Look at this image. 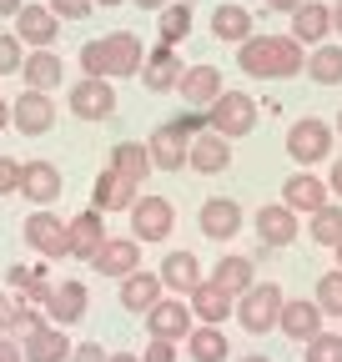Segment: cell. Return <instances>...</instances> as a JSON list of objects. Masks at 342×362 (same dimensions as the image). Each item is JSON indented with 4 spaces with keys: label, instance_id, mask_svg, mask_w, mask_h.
<instances>
[{
    "label": "cell",
    "instance_id": "17",
    "mask_svg": "<svg viewBox=\"0 0 342 362\" xmlns=\"http://www.w3.org/2000/svg\"><path fill=\"white\" fill-rule=\"evenodd\" d=\"M86 307H91V287H86L81 277L56 282V287H51V297H46V317H51L56 327H76L81 317H86Z\"/></svg>",
    "mask_w": 342,
    "mask_h": 362
},
{
    "label": "cell",
    "instance_id": "8",
    "mask_svg": "<svg viewBox=\"0 0 342 362\" xmlns=\"http://www.w3.org/2000/svg\"><path fill=\"white\" fill-rule=\"evenodd\" d=\"M196 327V312H191V302L187 297H177V292H166L151 312H146V332L151 337H171V342H187V332Z\"/></svg>",
    "mask_w": 342,
    "mask_h": 362
},
{
    "label": "cell",
    "instance_id": "54",
    "mask_svg": "<svg viewBox=\"0 0 342 362\" xmlns=\"http://www.w3.org/2000/svg\"><path fill=\"white\" fill-rule=\"evenodd\" d=\"M131 6H141V11H151V16H156V11L166 6V0H131Z\"/></svg>",
    "mask_w": 342,
    "mask_h": 362
},
{
    "label": "cell",
    "instance_id": "12",
    "mask_svg": "<svg viewBox=\"0 0 342 362\" xmlns=\"http://www.w3.org/2000/svg\"><path fill=\"white\" fill-rule=\"evenodd\" d=\"M327 322V312L317 307V297H287L282 302V317H277V332L287 342H312Z\"/></svg>",
    "mask_w": 342,
    "mask_h": 362
},
{
    "label": "cell",
    "instance_id": "40",
    "mask_svg": "<svg viewBox=\"0 0 342 362\" xmlns=\"http://www.w3.org/2000/svg\"><path fill=\"white\" fill-rule=\"evenodd\" d=\"M302 362H342V332H317L312 342H302Z\"/></svg>",
    "mask_w": 342,
    "mask_h": 362
},
{
    "label": "cell",
    "instance_id": "33",
    "mask_svg": "<svg viewBox=\"0 0 342 362\" xmlns=\"http://www.w3.org/2000/svg\"><path fill=\"white\" fill-rule=\"evenodd\" d=\"M252 25H256V21H252V11H247V6H232V0L211 11V35L227 40V45H242L247 35H256Z\"/></svg>",
    "mask_w": 342,
    "mask_h": 362
},
{
    "label": "cell",
    "instance_id": "35",
    "mask_svg": "<svg viewBox=\"0 0 342 362\" xmlns=\"http://www.w3.org/2000/svg\"><path fill=\"white\" fill-rule=\"evenodd\" d=\"M307 76L317 86H342V45H332V40L312 45L307 51Z\"/></svg>",
    "mask_w": 342,
    "mask_h": 362
},
{
    "label": "cell",
    "instance_id": "26",
    "mask_svg": "<svg viewBox=\"0 0 342 362\" xmlns=\"http://www.w3.org/2000/svg\"><path fill=\"white\" fill-rule=\"evenodd\" d=\"M187 302H191V312H196V322H217V327H227L232 317H237V297H232L227 287H217L211 277H206Z\"/></svg>",
    "mask_w": 342,
    "mask_h": 362
},
{
    "label": "cell",
    "instance_id": "50",
    "mask_svg": "<svg viewBox=\"0 0 342 362\" xmlns=\"http://www.w3.org/2000/svg\"><path fill=\"white\" fill-rule=\"evenodd\" d=\"M20 6H25V0H0V21H16Z\"/></svg>",
    "mask_w": 342,
    "mask_h": 362
},
{
    "label": "cell",
    "instance_id": "22",
    "mask_svg": "<svg viewBox=\"0 0 342 362\" xmlns=\"http://www.w3.org/2000/svg\"><path fill=\"white\" fill-rule=\"evenodd\" d=\"M6 282H11V292H16V302L20 307H46V297H51V272H46V257H40V262H30V267H11L6 272Z\"/></svg>",
    "mask_w": 342,
    "mask_h": 362
},
{
    "label": "cell",
    "instance_id": "21",
    "mask_svg": "<svg viewBox=\"0 0 342 362\" xmlns=\"http://www.w3.org/2000/svg\"><path fill=\"white\" fill-rule=\"evenodd\" d=\"M136 197H141V187H136V181H126L121 171H111V166L96 176V187H91V206H96V211H106V216L131 211V206H136Z\"/></svg>",
    "mask_w": 342,
    "mask_h": 362
},
{
    "label": "cell",
    "instance_id": "4",
    "mask_svg": "<svg viewBox=\"0 0 342 362\" xmlns=\"http://www.w3.org/2000/svg\"><path fill=\"white\" fill-rule=\"evenodd\" d=\"M20 237L35 257H46V262H66L71 257V221H61L51 206H35L25 221H20Z\"/></svg>",
    "mask_w": 342,
    "mask_h": 362
},
{
    "label": "cell",
    "instance_id": "9",
    "mask_svg": "<svg viewBox=\"0 0 342 362\" xmlns=\"http://www.w3.org/2000/svg\"><path fill=\"white\" fill-rule=\"evenodd\" d=\"M126 216H131V237L136 242H166L171 226H177V206L166 197H136V206Z\"/></svg>",
    "mask_w": 342,
    "mask_h": 362
},
{
    "label": "cell",
    "instance_id": "23",
    "mask_svg": "<svg viewBox=\"0 0 342 362\" xmlns=\"http://www.w3.org/2000/svg\"><path fill=\"white\" fill-rule=\"evenodd\" d=\"M91 267L101 272V277H126V272H136L141 267V242L136 237H106L101 242V252L91 257Z\"/></svg>",
    "mask_w": 342,
    "mask_h": 362
},
{
    "label": "cell",
    "instance_id": "53",
    "mask_svg": "<svg viewBox=\"0 0 342 362\" xmlns=\"http://www.w3.org/2000/svg\"><path fill=\"white\" fill-rule=\"evenodd\" d=\"M6 126H11V101L0 96V131H6Z\"/></svg>",
    "mask_w": 342,
    "mask_h": 362
},
{
    "label": "cell",
    "instance_id": "25",
    "mask_svg": "<svg viewBox=\"0 0 342 362\" xmlns=\"http://www.w3.org/2000/svg\"><path fill=\"white\" fill-rule=\"evenodd\" d=\"M166 297V287H161V272H126V277H121V307L126 312H136V317H146L156 302Z\"/></svg>",
    "mask_w": 342,
    "mask_h": 362
},
{
    "label": "cell",
    "instance_id": "36",
    "mask_svg": "<svg viewBox=\"0 0 342 362\" xmlns=\"http://www.w3.org/2000/svg\"><path fill=\"white\" fill-rule=\"evenodd\" d=\"M211 282L227 287L232 297H242V292L256 282V267H252V257H222L217 267H211Z\"/></svg>",
    "mask_w": 342,
    "mask_h": 362
},
{
    "label": "cell",
    "instance_id": "7",
    "mask_svg": "<svg viewBox=\"0 0 342 362\" xmlns=\"http://www.w3.org/2000/svg\"><path fill=\"white\" fill-rule=\"evenodd\" d=\"M66 106L81 121H111L116 116V86H111V76H81L66 90Z\"/></svg>",
    "mask_w": 342,
    "mask_h": 362
},
{
    "label": "cell",
    "instance_id": "48",
    "mask_svg": "<svg viewBox=\"0 0 342 362\" xmlns=\"http://www.w3.org/2000/svg\"><path fill=\"white\" fill-rule=\"evenodd\" d=\"M327 187H332V197L342 202V156L332 161V171H327Z\"/></svg>",
    "mask_w": 342,
    "mask_h": 362
},
{
    "label": "cell",
    "instance_id": "1",
    "mask_svg": "<svg viewBox=\"0 0 342 362\" xmlns=\"http://www.w3.org/2000/svg\"><path fill=\"white\" fill-rule=\"evenodd\" d=\"M237 66L256 81H292L307 71V45L292 30L287 35H247L237 45Z\"/></svg>",
    "mask_w": 342,
    "mask_h": 362
},
{
    "label": "cell",
    "instance_id": "43",
    "mask_svg": "<svg viewBox=\"0 0 342 362\" xmlns=\"http://www.w3.org/2000/svg\"><path fill=\"white\" fill-rule=\"evenodd\" d=\"M46 6H51L61 21H86V16L96 11V0H46Z\"/></svg>",
    "mask_w": 342,
    "mask_h": 362
},
{
    "label": "cell",
    "instance_id": "52",
    "mask_svg": "<svg viewBox=\"0 0 342 362\" xmlns=\"http://www.w3.org/2000/svg\"><path fill=\"white\" fill-rule=\"evenodd\" d=\"M332 35H342V0L332 6Z\"/></svg>",
    "mask_w": 342,
    "mask_h": 362
},
{
    "label": "cell",
    "instance_id": "2",
    "mask_svg": "<svg viewBox=\"0 0 342 362\" xmlns=\"http://www.w3.org/2000/svg\"><path fill=\"white\" fill-rule=\"evenodd\" d=\"M76 66H81V76H111V81L141 76L146 45H141V35H131V30H111V35H101V40H86L81 56H76Z\"/></svg>",
    "mask_w": 342,
    "mask_h": 362
},
{
    "label": "cell",
    "instance_id": "6",
    "mask_svg": "<svg viewBox=\"0 0 342 362\" xmlns=\"http://www.w3.org/2000/svg\"><path fill=\"white\" fill-rule=\"evenodd\" d=\"M206 121H211V131H222L227 141H242V136L256 131V101L247 90H222V96L206 106Z\"/></svg>",
    "mask_w": 342,
    "mask_h": 362
},
{
    "label": "cell",
    "instance_id": "34",
    "mask_svg": "<svg viewBox=\"0 0 342 362\" xmlns=\"http://www.w3.org/2000/svg\"><path fill=\"white\" fill-rule=\"evenodd\" d=\"M111 171H121L126 181L146 187V176H151L156 166H151V151H146L141 141H121V146H111Z\"/></svg>",
    "mask_w": 342,
    "mask_h": 362
},
{
    "label": "cell",
    "instance_id": "51",
    "mask_svg": "<svg viewBox=\"0 0 342 362\" xmlns=\"http://www.w3.org/2000/svg\"><path fill=\"white\" fill-rule=\"evenodd\" d=\"M106 362H141V352H111Z\"/></svg>",
    "mask_w": 342,
    "mask_h": 362
},
{
    "label": "cell",
    "instance_id": "39",
    "mask_svg": "<svg viewBox=\"0 0 342 362\" xmlns=\"http://www.w3.org/2000/svg\"><path fill=\"white\" fill-rule=\"evenodd\" d=\"M317 307L327 312V317H342V267H332V272H322L317 277Z\"/></svg>",
    "mask_w": 342,
    "mask_h": 362
},
{
    "label": "cell",
    "instance_id": "57",
    "mask_svg": "<svg viewBox=\"0 0 342 362\" xmlns=\"http://www.w3.org/2000/svg\"><path fill=\"white\" fill-rule=\"evenodd\" d=\"M332 252H337V267H342V242H337V247H332Z\"/></svg>",
    "mask_w": 342,
    "mask_h": 362
},
{
    "label": "cell",
    "instance_id": "37",
    "mask_svg": "<svg viewBox=\"0 0 342 362\" xmlns=\"http://www.w3.org/2000/svg\"><path fill=\"white\" fill-rule=\"evenodd\" d=\"M156 30L166 45H177L191 35V0H166V6L156 11Z\"/></svg>",
    "mask_w": 342,
    "mask_h": 362
},
{
    "label": "cell",
    "instance_id": "29",
    "mask_svg": "<svg viewBox=\"0 0 342 362\" xmlns=\"http://www.w3.org/2000/svg\"><path fill=\"white\" fill-rule=\"evenodd\" d=\"M101 216H106V211H96V206H86L81 216H71V257H76V262H91V257L101 252V242H106Z\"/></svg>",
    "mask_w": 342,
    "mask_h": 362
},
{
    "label": "cell",
    "instance_id": "18",
    "mask_svg": "<svg viewBox=\"0 0 342 362\" xmlns=\"http://www.w3.org/2000/svg\"><path fill=\"white\" fill-rule=\"evenodd\" d=\"M16 35L30 45V51H40V45H56L61 40V16L51 6H35V0H25V6L16 11Z\"/></svg>",
    "mask_w": 342,
    "mask_h": 362
},
{
    "label": "cell",
    "instance_id": "44",
    "mask_svg": "<svg viewBox=\"0 0 342 362\" xmlns=\"http://www.w3.org/2000/svg\"><path fill=\"white\" fill-rule=\"evenodd\" d=\"M177 347H182V342H171V337H151V342L141 347V362H177Z\"/></svg>",
    "mask_w": 342,
    "mask_h": 362
},
{
    "label": "cell",
    "instance_id": "41",
    "mask_svg": "<svg viewBox=\"0 0 342 362\" xmlns=\"http://www.w3.org/2000/svg\"><path fill=\"white\" fill-rule=\"evenodd\" d=\"M25 66V40L16 30H0V76H20Z\"/></svg>",
    "mask_w": 342,
    "mask_h": 362
},
{
    "label": "cell",
    "instance_id": "3",
    "mask_svg": "<svg viewBox=\"0 0 342 362\" xmlns=\"http://www.w3.org/2000/svg\"><path fill=\"white\" fill-rule=\"evenodd\" d=\"M282 302H287V292H282L277 282H252V287L237 297V322H242V332H252V337L277 332Z\"/></svg>",
    "mask_w": 342,
    "mask_h": 362
},
{
    "label": "cell",
    "instance_id": "24",
    "mask_svg": "<svg viewBox=\"0 0 342 362\" xmlns=\"http://www.w3.org/2000/svg\"><path fill=\"white\" fill-rule=\"evenodd\" d=\"M156 272H161V287L177 292V297H191V292L206 282V272H201V262H196L191 252H166Z\"/></svg>",
    "mask_w": 342,
    "mask_h": 362
},
{
    "label": "cell",
    "instance_id": "15",
    "mask_svg": "<svg viewBox=\"0 0 342 362\" xmlns=\"http://www.w3.org/2000/svg\"><path fill=\"white\" fill-rule=\"evenodd\" d=\"M146 151H151V166L156 171H182L187 156H191V136L177 126V121H166L146 136Z\"/></svg>",
    "mask_w": 342,
    "mask_h": 362
},
{
    "label": "cell",
    "instance_id": "28",
    "mask_svg": "<svg viewBox=\"0 0 342 362\" xmlns=\"http://www.w3.org/2000/svg\"><path fill=\"white\" fill-rule=\"evenodd\" d=\"M292 35L307 45H322L327 35H332V6H322V0H302V6L292 11Z\"/></svg>",
    "mask_w": 342,
    "mask_h": 362
},
{
    "label": "cell",
    "instance_id": "14",
    "mask_svg": "<svg viewBox=\"0 0 342 362\" xmlns=\"http://www.w3.org/2000/svg\"><path fill=\"white\" fill-rule=\"evenodd\" d=\"M61 192H66V181H61V166L56 161H20V197L30 202V206H51V202H61Z\"/></svg>",
    "mask_w": 342,
    "mask_h": 362
},
{
    "label": "cell",
    "instance_id": "27",
    "mask_svg": "<svg viewBox=\"0 0 342 362\" xmlns=\"http://www.w3.org/2000/svg\"><path fill=\"white\" fill-rule=\"evenodd\" d=\"M20 81H25L30 90H61V81H66V66H61V56H56V45H40V51H25Z\"/></svg>",
    "mask_w": 342,
    "mask_h": 362
},
{
    "label": "cell",
    "instance_id": "45",
    "mask_svg": "<svg viewBox=\"0 0 342 362\" xmlns=\"http://www.w3.org/2000/svg\"><path fill=\"white\" fill-rule=\"evenodd\" d=\"M16 192H20V161L0 156V197H16Z\"/></svg>",
    "mask_w": 342,
    "mask_h": 362
},
{
    "label": "cell",
    "instance_id": "38",
    "mask_svg": "<svg viewBox=\"0 0 342 362\" xmlns=\"http://www.w3.org/2000/svg\"><path fill=\"white\" fill-rule=\"evenodd\" d=\"M307 221H312L307 237H312L317 247H337V242H342V202H337V197H332L327 206H317Z\"/></svg>",
    "mask_w": 342,
    "mask_h": 362
},
{
    "label": "cell",
    "instance_id": "32",
    "mask_svg": "<svg viewBox=\"0 0 342 362\" xmlns=\"http://www.w3.org/2000/svg\"><path fill=\"white\" fill-rule=\"evenodd\" d=\"M227 352H232V342H227V327H217V322H196L187 332V357L191 362H227Z\"/></svg>",
    "mask_w": 342,
    "mask_h": 362
},
{
    "label": "cell",
    "instance_id": "13",
    "mask_svg": "<svg viewBox=\"0 0 342 362\" xmlns=\"http://www.w3.org/2000/svg\"><path fill=\"white\" fill-rule=\"evenodd\" d=\"M282 202H287L297 216H312L317 206L332 202V187H327L322 176H312V166H297V171L282 181Z\"/></svg>",
    "mask_w": 342,
    "mask_h": 362
},
{
    "label": "cell",
    "instance_id": "55",
    "mask_svg": "<svg viewBox=\"0 0 342 362\" xmlns=\"http://www.w3.org/2000/svg\"><path fill=\"white\" fill-rule=\"evenodd\" d=\"M237 362H272V357H262V352H252V357H237Z\"/></svg>",
    "mask_w": 342,
    "mask_h": 362
},
{
    "label": "cell",
    "instance_id": "42",
    "mask_svg": "<svg viewBox=\"0 0 342 362\" xmlns=\"http://www.w3.org/2000/svg\"><path fill=\"white\" fill-rule=\"evenodd\" d=\"M46 322H51L46 307H20V302H16V327H11V337H20V342H25V337H35Z\"/></svg>",
    "mask_w": 342,
    "mask_h": 362
},
{
    "label": "cell",
    "instance_id": "10",
    "mask_svg": "<svg viewBox=\"0 0 342 362\" xmlns=\"http://www.w3.org/2000/svg\"><path fill=\"white\" fill-rule=\"evenodd\" d=\"M11 126L20 136H46L56 126V101H51V90H20V96L11 101Z\"/></svg>",
    "mask_w": 342,
    "mask_h": 362
},
{
    "label": "cell",
    "instance_id": "47",
    "mask_svg": "<svg viewBox=\"0 0 342 362\" xmlns=\"http://www.w3.org/2000/svg\"><path fill=\"white\" fill-rule=\"evenodd\" d=\"M16 327V297L11 292H0V337H6Z\"/></svg>",
    "mask_w": 342,
    "mask_h": 362
},
{
    "label": "cell",
    "instance_id": "5",
    "mask_svg": "<svg viewBox=\"0 0 342 362\" xmlns=\"http://www.w3.org/2000/svg\"><path fill=\"white\" fill-rule=\"evenodd\" d=\"M332 141H337V126L322 116H302L287 126V156L297 166H322L332 156Z\"/></svg>",
    "mask_w": 342,
    "mask_h": 362
},
{
    "label": "cell",
    "instance_id": "19",
    "mask_svg": "<svg viewBox=\"0 0 342 362\" xmlns=\"http://www.w3.org/2000/svg\"><path fill=\"white\" fill-rule=\"evenodd\" d=\"M196 226H201V237H211V242H232L242 232V206L232 197H206L201 211H196Z\"/></svg>",
    "mask_w": 342,
    "mask_h": 362
},
{
    "label": "cell",
    "instance_id": "49",
    "mask_svg": "<svg viewBox=\"0 0 342 362\" xmlns=\"http://www.w3.org/2000/svg\"><path fill=\"white\" fill-rule=\"evenodd\" d=\"M302 0H262V11H277V16H292Z\"/></svg>",
    "mask_w": 342,
    "mask_h": 362
},
{
    "label": "cell",
    "instance_id": "56",
    "mask_svg": "<svg viewBox=\"0 0 342 362\" xmlns=\"http://www.w3.org/2000/svg\"><path fill=\"white\" fill-rule=\"evenodd\" d=\"M96 6H101V11H111V6H126V0H96Z\"/></svg>",
    "mask_w": 342,
    "mask_h": 362
},
{
    "label": "cell",
    "instance_id": "16",
    "mask_svg": "<svg viewBox=\"0 0 342 362\" xmlns=\"http://www.w3.org/2000/svg\"><path fill=\"white\" fill-rule=\"evenodd\" d=\"M141 86L151 90V96H166V90L182 86V56H177V45H166V40L151 45L146 66H141Z\"/></svg>",
    "mask_w": 342,
    "mask_h": 362
},
{
    "label": "cell",
    "instance_id": "30",
    "mask_svg": "<svg viewBox=\"0 0 342 362\" xmlns=\"http://www.w3.org/2000/svg\"><path fill=\"white\" fill-rule=\"evenodd\" d=\"M177 90H182V101H187V106H211L227 86H222V71H217V66H187Z\"/></svg>",
    "mask_w": 342,
    "mask_h": 362
},
{
    "label": "cell",
    "instance_id": "11",
    "mask_svg": "<svg viewBox=\"0 0 342 362\" xmlns=\"http://www.w3.org/2000/svg\"><path fill=\"white\" fill-rule=\"evenodd\" d=\"M252 226H256V247H292L297 232H302V216L287 202H272V206H256Z\"/></svg>",
    "mask_w": 342,
    "mask_h": 362
},
{
    "label": "cell",
    "instance_id": "46",
    "mask_svg": "<svg viewBox=\"0 0 342 362\" xmlns=\"http://www.w3.org/2000/svg\"><path fill=\"white\" fill-rule=\"evenodd\" d=\"M106 357H111V352H106L101 342H76V347H71V362H106Z\"/></svg>",
    "mask_w": 342,
    "mask_h": 362
},
{
    "label": "cell",
    "instance_id": "58",
    "mask_svg": "<svg viewBox=\"0 0 342 362\" xmlns=\"http://www.w3.org/2000/svg\"><path fill=\"white\" fill-rule=\"evenodd\" d=\"M332 126H337V136H342V111H337V121H332Z\"/></svg>",
    "mask_w": 342,
    "mask_h": 362
},
{
    "label": "cell",
    "instance_id": "20",
    "mask_svg": "<svg viewBox=\"0 0 342 362\" xmlns=\"http://www.w3.org/2000/svg\"><path fill=\"white\" fill-rule=\"evenodd\" d=\"M187 166L191 171H201V176H222L227 166H232V141H227V136L222 131H196L191 136V156H187Z\"/></svg>",
    "mask_w": 342,
    "mask_h": 362
},
{
    "label": "cell",
    "instance_id": "31",
    "mask_svg": "<svg viewBox=\"0 0 342 362\" xmlns=\"http://www.w3.org/2000/svg\"><path fill=\"white\" fill-rule=\"evenodd\" d=\"M71 327H56V322H46L35 337H25L20 347H25V362H71V337H66Z\"/></svg>",
    "mask_w": 342,
    "mask_h": 362
}]
</instances>
